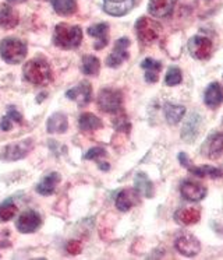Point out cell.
<instances>
[{
    "mask_svg": "<svg viewBox=\"0 0 223 260\" xmlns=\"http://www.w3.org/2000/svg\"><path fill=\"white\" fill-rule=\"evenodd\" d=\"M201 153L208 159L220 158L223 154V133H213L208 136L201 147Z\"/></svg>",
    "mask_w": 223,
    "mask_h": 260,
    "instance_id": "9",
    "label": "cell"
},
{
    "mask_svg": "<svg viewBox=\"0 0 223 260\" xmlns=\"http://www.w3.org/2000/svg\"><path fill=\"white\" fill-rule=\"evenodd\" d=\"M17 24H18V13L11 6L3 5L0 7V27L11 29L17 27Z\"/></svg>",
    "mask_w": 223,
    "mask_h": 260,
    "instance_id": "24",
    "label": "cell"
},
{
    "mask_svg": "<svg viewBox=\"0 0 223 260\" xmlns=\"http://www.w3.org/2000/svg\"><path fill=\"white\" fill-rule=\"evenodd\" d=\"M123 104L122 92L115 88H105L98 95V105L103 112H117Z\"/></svg>",
    "mask_w": 223,
    "mask_h": 260,
    "instance_id": "6",
    "label": "cell"
},
{
    "mask_svg": "<svg viewBox=\"0 0 223 260\" xmlns=\"http://www.w3.org/2000/svg\"><path fill=\"white\" fill-rule=\"evenodd\" d=\"M208 2H211V0H208Z\"/></svg>",
    "mask_w": 223,
    "mask_h": 260,
    "instance_id": "39",
    "label": "cell"
},
{
    "mask_svg": "<svg viewBox=\"0 0 223 260\" xmlns=\"http://www.w3.org/2000/svg\"><path fill=\"white\" fill-rule=\"evenodd\" d=\"M100 69V63L99 59L95 56H84L83 59V72L88 76H94V74L99 73Z\"/></svg>",
    "mask_w": 223,
    "mask_h": 260,
    "instance_id": "30",
    "label": "cell"
},
{
    "mask_svg": "<svg viewBox=\"0 0 223 260\" xmlns=\"http://www.w3.org/2000/svg\"><path fill=\"white\" fill-rule=\"evenodd\" d=\"M88 34L91 37L96 38V44H95V49H102L107 45L109 42V27L107 24H96V25H92L89 27Z\"/></svg>",
    "mask_w": 223,
    "mask_h": 260,
    "instance_id": "20",
    "label": "cell"
},
{
    "mask_svg": "<svg viewBox=\"0 0 223 260\" xmlns=\"http://www.w3.org/2000/svg\"><path fill=\"white\" fill-rule=\"evenodd\" d=\"M128 46H130V40L128 38H120L117 41L115 49L112 51V53L106 59V64L109 68H119L124 60L128 59Z\"/></svg>",
    "mask_w": 223,
    "mask_h": 260,
    "instance_id": "12",
    "label": "cell"
},
{
    "mask_svg": "<svg viewBox=\"0 0 223 260\" xmlns=\"http://www.w3.org/2000/svg\"><path fill=\"white\" fill-rule=\"evenodd\" d=\"M174 248L177 249L178 253L187 257H194L201 252V243L200 241L191 235V234H183L176 239L174 242Z\"/></svg>",
    "mask_w": 223,
    "mask_h": 260,
    "instance_id": "8",
    "label": "cell"
},
{
    "mask_svg": "<svg viewBox=\"0 0 223 260\" xmlns=\"http://www.w3.org/2000/svg\"><path fill=\"white\" fill-rule=\"evenodd\" d=\"M17 214L16 204L11 200H7L5 203L0 204V221H9Z\"/></svg>",
    "mask_w": 223,
    "mask_h": 260,
    "instance_id": "32",
    "label": "cell"
},
{
    "mask_svg": "<svg viewBox=\"0 0 223 260\" xmlns=\"http://www.w3.org/2000/svg\"><path fill=\"white\" fill-rule=\"evenodd\" d=\"M24 77L35 85L48 84L52 79L49 63L42 57H35L24 66Z\"/></svg>",
    "mask_w": 223,
    "mask_h": 260,
    "instance_id": "1",
    "label": "cell"
},
{
    "mask_svg": "<svg viewBox=\"0 0 223 260\" xmlns=\"http://www.w3.org/2000/svg\"><path fill=\"white\" fill-rule=\"evenodd\" d=\"M206 192L208 190L202 183L190 181V179H185V181L181 182V186H180L181 196L189 202H201L206 196Z\"/></svg>",
    "mask_w": 223,
    "mask_h": 260,
    "instance_id": "10",
    "label": "cell"
},
{
    "mask_svg": "<svg viewBox=\"0 0 223 260\" xmlns=\"http://www.w3.org/2000/svg\"><path fill=\"white\" fill-rule=\"evenodd\" d=\"M0 127H2V130H10L11 129L10 118H9V116H5V118L2 119V123H0Z\"/></svg>",
    "mask_w": 223,
    "mask_h": 260,
    "instance_id": "37",
    "label": "cell"
},
{
    "mask_svg": "<svg viewBox=\"0 0 223 260\" xmlns=\"http://www.w3.org/2000/svg\"><path fill=\"white\" fill-rule=\"evenodd\" d=\"M113 123H115V127H116L117 130H124V132H128L130 127H131V126H130V122H128L127 116H126L124 113L116 116L115 120H113Z\"/></svg>",
    "mask_w": 223,
    "mask_h": 260,
    "instance_id": "33",
    "label": "cell"
},
{
    "mask_svg": "<svg viewBox=\"0 0 223 260\" xmlns=\"http://www.w3.org/2000/svg\"><path fill=\"white\" fill-rule=\"evenodd\" d=\"M55 44L64 49L77 48L83 40V31L77 25H68V24H59L55 29Z\"/></svg>",
    "mask_w": 223,
    "mask_h": 260,
    "instance_id": "2",
    "label": "cell"
},
{
    "mask_svg": "<svg viewBox=\"0 0 223 260\" xmlns=\"http://www.w3.org/2000/svg\"><path fill=\"white\" fill-rule=\"evenodd\" d=\"M48 132L49 133H64L68 127V120L64 113L56 112L53 113L49 119H48V123H46Z\"/></svg>",
    "mask_w": 223,
    "mask_h": 260,
    "instance_id": "25",
    "label": "cell"
},
{
    "mask_svg": "<svg viewBox=\"0 0 223 260\" xmlns=\"http://www.w3.org/2000/svg\"><path fill=\"white\" fill-rule=\"evenodd\" d=\"M183 80V74H181V70L176 66H172V68L167 69L166 77H165V83L169 87H174V85H178Z\"/></svg>",
    "mask_w": 223,
    "mask_h": 260,
    "instance_id": "31",
    "label": "cell"
},
{
    "mask_svg": "<svg viewBox=\"0 0 223 260\" xmlns=\"http://www.w3.org/2000/svg\"><path fill=\"white\" fill-rule=\"evenodd\" d=\"M135 31H137L138 40L145 45H150L159 38L162 27L161 24L156 23L152 18L141 17L135 24Z\"/></svg>",
    "mask_w": 223,
    "mask_h": 260,
    "instance_id": "4",
    "label": "cell"
},
{
    "mask_svg": "<svg viewBox=\"0 0 223 260\" xmlns=\"http://www.w3.org/2000/svg\"><path fill=\"white\" fill-rule=\"evenodd\" d=\"M138 203V192L134 189H124L116 199V207L120 211H128Z\"/></svg>",
    "mask_w": 223,
    "mask_h": 260,
    "instance_id": "17",
    "label": "cell"
},
{
    "mask_svg": "<svg viewBox=\"0 0 223 260\" xmlns=\"http://www.w3.org/2000/svg\"><path fill=\"white\" fill-rule=\"evenodd\" d=\"M222 123H223V120H222Z\"/></svg>",
    "mask_w": 223,
    "mask_h": 260,
    "instance_id": "40",
    "label": "cell"
},
{
    "mask_svg": "<svg viewBox=\"0 0 223 260\" xmlns=\"http://www.w3.org/2000/svg\"><path fill=\"white\" fill-rule=\"evenodd\" d=\"M9 3H22V2H25V0H7Z\"/></svg>",
    "mask_w": 223,
    "mask_h": 260,
    "instance_id": "38",
    "label": "cell"
},
{
    "mask_svg": "<svg viewBox=\"0 0 223 260\" xmlns=\"http://www.w3.org/2000/svg\"><path fill=\"white\" fill-rule=\"evenodd\" d=\"M103 155H106V151L103 150V148L95 147V148H91L88 153L85 154V158L95 159V158H98V157H103Z\"/></svg>",
    "mask_w": 223,
    "mask_h": 260,
    "instance_id": "34",
    "label": "cell"
},
{
    "mask_svg": "<svg viewBox=\"0 0 223 260\" xmlns=\"http://www.w3.org/2000/svg\"><path fill=\"white\" fill-rule=\"evenodd\" d=\"M185 115V108L183 105H174V104H169L165 107V118L169 124L178 123L183 116Z\"/></svg>",
    "mask_w": 223,
    "mask_h": 260,
    "instance_id": "27",
    "label": "cell"
},
{
    "mask_svg": "<svg viewBox=\"0 0 223 260\" xmlns=\"http://www.w3.org/2000/svg\"><path fill=\"white\" fill-rule=\"evenodd\" d=\"M52 6L60 16H71L77 10L76 0H52Z\"/></svg>",
    "mask_w": 223,
    "mask_h": 260,
    "instance_id": "29",
    "label": "cell"
},
{
    "mask_svg": "<svg viewBox=\"0 0 223 260\" xmlns=\"http://www.w3.org/2000/svg\"><path fill=\"white\" fill-rule=\"evenodd\" d=\"M174 218L183 225H193L200 221L201 211L200 209H195V207H185V209H180L176 211Z\"/></svg>",
    "mask_w": 223,
    "mask_h": 260,
    "instance_id": "21",
    "label": "cell"
},
{
    "mask_svg": "<svg viewBox=\"0 0 223 260\" xmlns=\"http://www.w3.org/2000/svg\"><path fill=\"white\" fill-rule=\"evenodd\" d=\"M81 249H83V243L80 242V241H70L68 245H67V252L71 254L80 253Z\"/></svg>",
    "mask_w": 223,
    "mask_h": 260,
    "instance_id": "35",
    "label": "cell"
},
{
    "mask_svg": "<svg viewBox=\"0 0 223 260\" xmlns=\"http://www.w3.org/2000/svg\"><path fill=\"white\" fill-rule=\"evenodd\" d=\"M135 190L138 192V194L145 196V198H152L154 196V185L150 181V178L145 175L144 172H138L135 176Z\"/></svg>",
    "mask_w": 223,
    "mask_h": 260,
    "instance_id": "26",
    "label": "cell"
},
{
    "mask_svg": "<svg viewBox=\"0 0 223 260\" xmlns=\"http://www.w3.org/2000/svg\"><path fill=\"white\" fill-rule=\"evenodd\" d=\"M204 102L208 108H217L223 102V88L217 83H211L206 87Z\"/></svg>",
    "mask_w": 223,
    "mask_h": 260,
    "instance_id": "18",
    "label": "cell"
},
{
    "mask_svg": "<svg viewBox=\"0 0 223 260\" xmlns=\"http://www.w3.org/2000/svg\"><path fill=\"white\" fill-rule=\"evenodd\" d=\"M60 179V175L57 172H52V174L46 175L42 181L39 182V185L36 186V192L44 194V196H49V194L55 192Z\"/></svg>",
    "mask_w": 223,
    "mask_h": 260,
    "instance_id": "22",
    "label": "cell"
},
{
    "mask_svg": "<svg viewBox=\"0 0 223 260\" xmlns=\"http://www.w3.org/2000/svg\"><path fill=\"white\" fill-rule=\"evenodd\" d=\"M201 124L202 116L198 112H191L190 116L185 119L183 127H181V139L185 143H194L201 133Z\"/></svg>",
    "mask_w": 223,
    "mask_h": 260,
    "instance_id": "7",
    "label": "cell"
},
{
    "mask_svg": "<svg viewBox=\"0 0 223 260\" xmlns=\"http://www.w3.org/2000/svg\"><path fill=\"white\" fill-rule=\"evenodd\" d=\"M212 41L204 35H194L189 41V52L197 60H208L212 55Z\"/></svg>",
    "mask_w": 223,
    "mask_h": 260,
    "instance_id": "5",
    "label": "cell"
},
{
    "mask_svg": "<svg viewBox=\"0 0 223 260\" xmlns=\"http://www.w3.org/2000/svg\"><path fill=\"white\" fill-rule=\"evenodd\" d=\"M187 170L194 174L195 176H201V178H212V179H217V178H223V170L222 168H216L212 165H193V161L190 162L187 167Z\"/></svg>",
    "mask_w": 223,
    "mask_h": 260,
    "instance_id": "19",
    "label": "cell"
},
{
    "mask_svg": "<svg viewBox=\"0 0 223 260\" xmlns=\"http://www.w3.org/2000/svg\"><path fill=\"white\" fill-rule=\"evenodd\" d=\"M80 129L84 132H91V130H96L102 127V122L98 116H95L94 113H84L78 120Z\"/></svg>",
    "mask_w": 223,
    "mask_h": 260,
    "instance_id": "28",
    "label": "cell"
},
{
    "mask_svg": "<svg viewBox=\"0 0 223 260\" xmlns=\"http://www.w3.org/2000/svg\"><path fill=\"white\" fill-rule=\"evenodd\" d=\"M33 147V142L31 139H24L21 142L13 143L10 146L5 148L3 158L9 161H17V159L24 158Z\"/></svg>",
    "mask_w": 223,
    "mask_h": 260,
    "instance_id": "11",
    "label": "cell"
},
{
    "mask_svg": "<svg viewBox=\"0 0 223 260\" xmlns=\"http://www.w3.org/2000/svg\"><path fill=\"white\" fill-rule=\"evenodd\" d=\"M0 55L7 63L16 64L27 56V45L25 42L17 38H6L0 44Z\"/></svg>",
    "mask_w": 223,
    "mask_h": 260,
    "instance_id": "3",
    "label": "cell"
},
{
    "mask_svg": "<svg viewBox=\"0 0 223 260\" xmlns=\"http://www.w3.org/2000/svg\"><path fill=\"white\" fill-rule=\"evenodd\" d=\"M39 225H41V215L33 210H28L25 213H22L17 221V228L22 234L35 232L39 228Z\"/></svg>",
    "mask_w": 223,
    "mask_h": 260,
    "instance_id": "14",
    "label": "cell"
},
{
    "mask_svg": "<svg viewBox=\"0 0 223 260\" xmlns=\"http://www.w3.org/2000/svg\"><path fill=\"white\" fill-rule=\"evenodd\" d=\"M134 7V0H103V10L110 16L120 17Z\"/></svg>",
    "mask_w": 223,
    "mask_h": 260,
    "instance_id": "15",
    "label": "cell"
},
{
    "mask_svg": "<svg viewBox=\"0 0 223 260\" xmlns=\"http://www.w3.org/2000/svg\"><path fill=\"white\" fill-rule=\"evenodd\" d=\"M91 95H92V88L88 81H83L66 92L67 98L77 102L78 107H85L91 101Z\"/></svg>",
    "mask_w": 223,
    "mask_h": 260,
    "instance_id": "13",
    "label": "cell"
},
{
    "mask_svg": "<svg viewBox=\"0 0 223 260\" xmlns=\"http://www.w3.org/2000/svg\"><path fill=\"white\" fill-rule=\"evenodd\" d=\"M174 9V0H151L148 12L154 17H169Z\"/></svg>",
    "mask_w": 223,
    "mask_h": 260,
    "instance_id": "16",
    "label": "cell"
},
{
    "mask_svg": "<svg viewBox=\"0 0 223 260\" xmlns=\"http://www.w3.org/2000/svg\"><path fill=\"white\" fill-rule=\"evenodd\" d=\"M141 68L145 70V80L148 83H156L159 79V72L162 69V63L155 60V59H151L146 57L141 63Z\"/></svg>",
    "mask_w": 223,
    "mask_h": 260,
    "instance_id": "23",
    "label": "cell"
},
{
    "mask_svg": "<svg viewBox=\"0 0 223 260\" xmlns=\"http://www.w3.org/2000/svg\"><path fill=\"white\" fill-rule=\"evenodd\" d=\"M7 116H9L10 119H13V120L18 122V123H21V122H22V116L20 115V113L17 112L14 108H10V109H9V113H7Z\"/></svg>",
    "mask_w": 223,
    "mask_h": 260,
    "instance_id": "36",
    "label": "cell"
}]
</instances>
